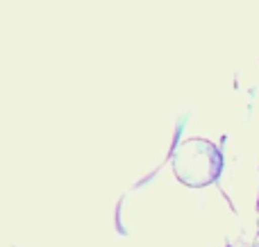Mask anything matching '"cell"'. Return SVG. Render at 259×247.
Listing matches in <instances>:
<instances>
[{"label":"cell","instance_id":"6da1fadb","mask_svg":"<svg viewBox=\"0 0 259 247\" xmlns=\"http://www.w3.org/2000/svg\"><path fill=\"white\" fill-rule=\"evenodd\" d=\"M223 157L209 141L193 139L180 145L175 154V175L187 186H207L219 177Z\"/></svg>","mask_w":259,"mask_h":247}]
</instances>
